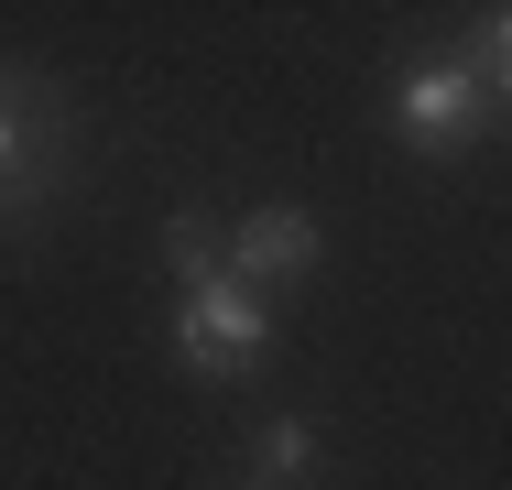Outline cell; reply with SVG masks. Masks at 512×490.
I'll return each instance as SVG.
<instances>
[{"instance_id": "obj_7", "label": "cell", "mask_w": 512, "mask_h": 490, "mask_svg": "<svg viewBox=\"0 0 512 490\" xmlns=\"http://www.w3.org/2000/svg\"><path fill=\"white\" fill-rule=\"evenodd\" d=\"M218 262H229L218 218H207V207H175V218H164V273H175V284H197V273H218Z\"/></svg>"}, {"instance_id": "obj_5", "label": "cell", "mask_w": 512, "mask_h": 490, "mask_svg": "<svg viewBox=\"0 0 512 490\" xmlns=\"http://www.w3.org/2000/svg\"><path fill=\"white\" fill-rule=\"evenodd\" d=\"M306 469H316V425H306V414H273V425L251 436V480H262V490H295Z\"/></svg>"}, {"instance_id": "obj_2", "label": "cell", "mask_w": 512, "mask_h": 490, "mask_svg": "<svg viewBox=\"0 0 512 490\" xmlns=\"http://www.w3.org/2000/svg\"><path fill=\"white\" fill-rule=\"evenodd\" d=\"M273 338H284V327H273L262 284H240L229 262L197 273V284H175V371H186V382H240V371H262Z\"/></svg>"}, {"instance_id": "obj_4", "label": "cell", "mask_w": 512, "mask_h": 490, "mask_svg": "<svg viewBox=\"0 0 512 490\" xmlns=\"http://www.w3.org/2000/svg\"><path fill=\"white\" fill-rule=\"evenodd\" d=\"M316 251H327V229H316V207H295V196H262L229 229V273L240 284H295V273H316Z\"/></svg>"}, {"instance_id": "obj_1", "label": "cell", "mask_w": 512, "mask_h": 490, "mask_svg": "<svg viewBox=\"0 0 512 490\" xmlns=\"http://www.w3.org/2000/svg\"><path fill=\"white\" fill-rule=\"evenodd\" d=\"M77 186V109L33 55H0V240Z\"/></svg>"}, {"instance_id": "obj_6", "label": "cell", "mask_w": 512, "mask_h": 490, "mask_svg": "<svg viewBox=\"0 0 512 490\" xmlns=\"http://www.w3.org/2000/svg\"><path fill=\"white\" fill-rule=\"evenodd\" d=\"M458 55H469V77L491 88V109H502V98H512V0H491V11L458 33Z\"/></svg>"}, {"instance_id": "obj_3", "label": "cell", "mask_w": 512, "mask_h": 490, "mask_svg": "<svg viewBox=\"0 0 512 490\" xmlns=\"http://www.w3.org/2000/svg\"><path fill=\"white\" fill-rule=\"evenodd\" d=\"M393 120H404V142L425 153V164H458V153L491 131V88H480V77H469V55L447 44V55L404 66V88H393Z\"/></svg>"}]
</instances>
